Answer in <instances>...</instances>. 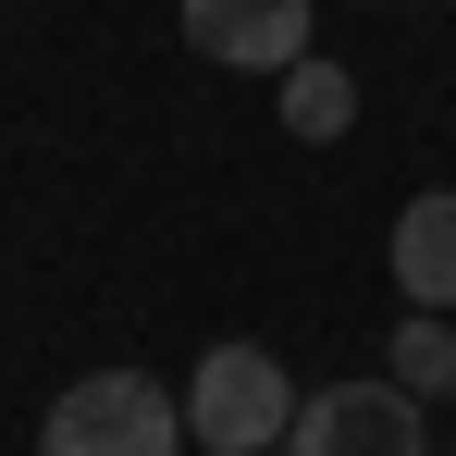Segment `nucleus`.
<instances>
[{
    "label": "nucleus",
    "instance_id": "f257e3e1",
    "mask_svg": "<svg viewBox=\"0 0 456 456\" xmlns=\"http://www.w3.org/2000/svg\"><path fill=\"white\" fill-rule=\"evenodd\" d=\"M37 456H185V395L149 370H86L50 395Z\"/></svg>",
    "mask_w": 456,
    "mask_h": 456
},
{
    "label": "nucleus",
    "instance_id": "f03ea898",
    "mask_svg": "<svg viewBox=\"0 0 456 456\" xmlns=\"http://www.w3.org/2000/svg\"><path fill=\"white\" fill-rule=\"evenodd\" d=\"M297 432V382L272 346H210L198 370H185V444L210 456H284Z\"/></svg>",
    "mask_w": 456,
    "mask_h": 456
},
{
    "label": "nucleus",
    "instance_id": "7ed1b4c3",
    "mask_svg": "<svg viewBox=\"0 0 456 456\" xmlns=\"http://www.w3.org/2000/svg\"><path fill=\"white\" fill-rule=\"evenodd\" d=\"M284 456H432V432H419V395L382 370V382L297 395V432H284Z\"/></svg>",
    "mask_w": 456,
    "mask_h": 456
},
{
    "label": "nucleus",
    "instance_id": "20e7f679",
    "mask_svg": "<svg viewBox=\"0 0 456 456\" xmlns=\"http://www.w3.org/2000/svg\"><path fill=\"white\" fill-rule=\"evenodd\" d=\"M308 25H321V0H185V50L223 62V75H284V62H308Z\"/></svg>",
    "mask_w": 456,
    "mask_h": 456
},
{
    "label": "nucleus",
    "instance_id": "39448f33",
    "mask_svg": "<svg viewBox=\"0 0 456 456\" xmlns=\"http://www.w3.org/2000/svg\"><path fill=\"white\" fill-rule=\"evenodd\" d=\"M395 297L407 308H456V185H419L407 210H395Z\"/></svg>",
    "mask_w": 456,
    "mask_h": 456
},
{
    "label": "nucleus",
    "instance_id": "423d86ee",
    "mask_svg": "<svg viewBox=\"0 0 456 456\" xmlns=\"http://www.w3.org/2000/svg\"><path fill=\"white\" fill-rule=\"evenodd\" d=\"M272 86H284L272 111H284V136H297V149H333V136L358 124V75H346V62H321V50H308V62H284Z\"/></svg>",
    "mask_w": 456,
    "mask_h": 456
},
{
    "label": "nucleus",
    "instance_id": "0eeeda50",
    "mask_svg": "<svg viewBox=\"0 0 456 456\" xmlns=\"http://www.w3.org/2000/svg\"><path fill=\"white\" fill-rule=\"evenodd\" d=\"M382 370L407 382V395H456V308H407L395 321V358Z\"/></svg>",
    "mask_w": 456,
    "mask_h": 456
},
{
    "label": "nucleus",
    "instance_id": "6e6552de",
    "mask_svg": "<svg viewBox=\"0 0 456 456\" xmlns=\"http://www.w3.org/2000/svg\"><path fill=\"white\" fill-rule=\"evenodd\" d=\"M444 456H456V444H444Z\"/></svg>",
    "mask_w": 456,
    "mask_h": 456
}]
</instances>
